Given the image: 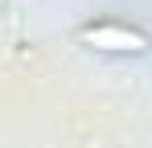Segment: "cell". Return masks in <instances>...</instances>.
Wrapping results in <instances>:
<instances>
[{
    "label": "cell",
    "instance_id": "1",
    "mask_svg": "<svg viewBox=\"0 0 152 148\" xmlns=\"http://www.w3.org/2000/svg\"><path fill=\"white\" fill-rule=\"evenodd\" d=\"M82 41L95 45V49H115V53L148 49V37L136 33V29H124V25H91V29H82Z\"/></svg>",
    "mask_w": 152,
    "mask_h": 148
}]
</instances>
